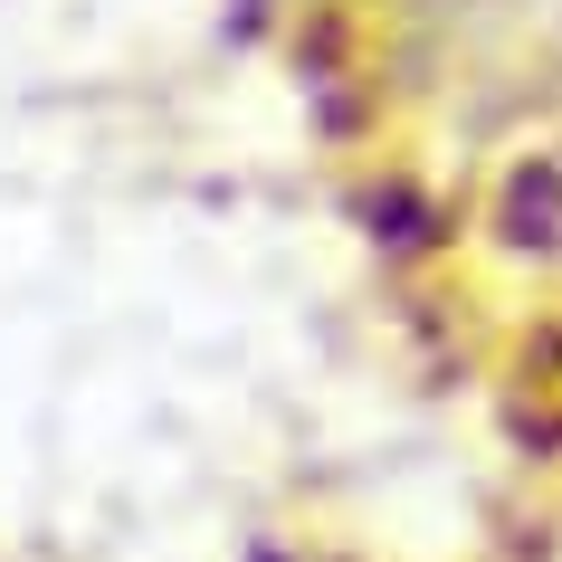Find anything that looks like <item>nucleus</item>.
Listing matches in <instances>:
<instances>
[{
  "label": "nucleus",
  "instance_id": "nucleus-1",
  "mask_svg": "<svg viewBox=\"0 0 562 562\" xmlns=\"http://www.w3.org/2000/svg\"><path fill=\"white\" fill-rule=\"evenodd\" d=\"M496 238L505 248H525V258L562 267V134L553 144H533L496 191Z\"/></svg>",
  "mask_w": 562,
  "mask_h": 562
}]
</instances>
